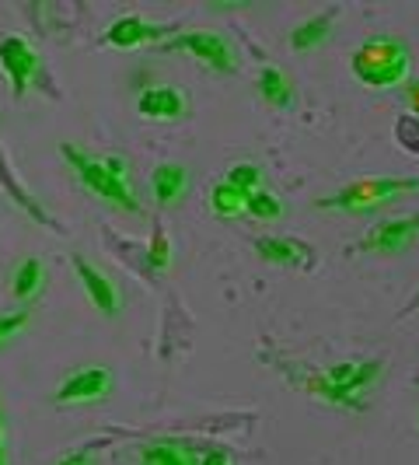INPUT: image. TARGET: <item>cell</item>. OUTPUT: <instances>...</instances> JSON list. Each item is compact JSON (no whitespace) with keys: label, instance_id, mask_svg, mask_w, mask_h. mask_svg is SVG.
I'll use <instances>...</instances> for the list:
<instances>
[{"label":"cell","instance_id":"1","mask_svg":"<svg viewBox=\"0 0 419 465\" xmlns=\"http://www.w3.org/2000/svg\"><path fill=\"white\" fill-rule=\"evenodd\" d=\"M381 374H385V361H339L318 374H301V389L332 406L364 410Z\"/></svg>","mask_w":419,"mask_h":465},{"label":"cell","instance_id":"2","mask_svg":"<svg viewBox=\"0 0 419 465\" xmlns=\"http://www.w3.org/2000/svg\"><path fill=\"white\" fill-rule=\"evenodd\" d=\"M413 70V49L398 35H371L364 46L353 53V74L364 88L388 92L398 84H409Z\"/></svg>","mask_w":419,"mask_h":465},{"label":"cell","instance_id":"3","mask_svg":"<svg viewBox=\"0 0 419 465\" xmlns=\"http://www.w3.org/2000/svg\"><path fill=\"white\" fill-rule=\"evenodd\" d=\"M60 154H63V162L70 164V172L77 175V183L88 189L92 196L105 200L109 207L126 210V213H143L137 193L130 186V179H119L105 158H94V154H88V151L77 147V143H60Z\"/></svg>","mask_w":419,"mask_h":465},{"label":"cell","instance_id":"4","mask_svg":"<svg viewBox=\"0 0 419 465\" xmlns=\"http://www.w3.org/2000/svg\"><path fill=\"white\" fill-rule=\"evenodd\" d=\"M419 189V179H395V175H381V179H360L353 186L332 193L326 200H318V210H343V213H371L377 207H388L395 203L398 196H409Z\"/></svg>","mask_w":419,"mask_h":465},{"label":"cell","instance_id":"5","mask_svg":"<svg viewBox=\"0 0 419 465\" xmlns=\"http://www.w3.org/2000/svg\"><path fill=\"white\" fill-rule=\"evenodd\" d=\"M158 49L161 53H189L203 67L220 70V74H231L238 67V49L220 32H179V35H168Z\"/></svg>","mask_w":419,"mask_h":465},{"label":"cell","instance_id":"6","mask_svg":"<svg viewBox=\"0 0 419 465\" xmlns=\"http://www.w3.org/2000/svg\"><path fill=\"white\" fill-rule=\"evenodd\" d=\"M112 385H116V374L105 364H88V368H77L70 371L56 392L53 402L56 406H88V402H102V399L112 396Z\"/></svg>","mask_w":419,"mask_h":465},{"label":"cell","instance_id":"7","mask_svg":"<svg viewBox=\"0 0 419 465\" xmlns=\"http://www.w3.org/2000/svg\"><path fill=\"white\" fill-rule=\"evenodd\" d=\"M0 70H4L15 98H24V92L35 81V74L43 70V56H39V49L32 46L22 32H11V35L0 39Z\"/></svg>","mask_w":419,"mask_h":465},{"label":"cell","instance_id":"8","mask_svg":"<svg viewBox=\"0 0 419 465\" xmlns=\"http://www.w3.org/2000/svg\"><path fill=\"white\" fill-rule=\"evenodd\" d=\"M419 238V213L395 217L385 224H374L371 232L360 238V252H377V256H398L405 249H413Z\"/></svg>","mask_w":419,"mask_h":465},{"label":"cell","instance_id":"9","mask_svg":"<svg viewBox=\"0 0 419 465\" xmlns=\"http://www.w3.org/2000/svg\"><path fill=\"white\" fill-rule=\"evenodd\" d=\"M168 35H171V25H154V22H143L140 15H122V18H116V22L105 28L102 43L112 49H137V46H147V43H158L161 46Z\"/></svg>","mask_w":419,"mask_h":465},{"label":"cell","instance_id":"10","mask_svg":"<svg viewBox=\"0 0 419 465\" xmlns=\"http://www.w3.org/2000/svg\"><path fill=\"white\" fill-rule=\"evenodd\" d=\"M137 113L151 123H179L189 116V94L175 84H154L137 94Z\"/></svg>","mask_w":419,"mask_h":465},{"label":"cell","instance_id":"11","mask_svg":"<svg viewBox=\"0 0 419 465\" xmlns=\"http://www.w3.org/2000/svg\"><path fill=\"white\" fill-rule=\"evenodd\" d=\"M203 451L182 438H154L137 448V465H200Z\"/></svg>","mask_w":419,"mask_h":465},{"label":"cell","instance_id":"12","mask_svg":"<svg viewBox=\"0 0 419 465\" xmlns=\"http://www.w3.org/2000/svg\"><path fill=\"white\" fill-rule=\"evenodd\" d=\"M73 270H77V280H81V287H84V294H88V302L102 312V315H116L119 312V291L116 283L105 277L94 262H88L84 256H73Z\"/></svg>","mask_w":419,"mask_h":465},{"label":"cell","instance_id":"13","mask_svg":"<svg viewBox=\"0 0 419 465\" xmlns=\"http://www.w3.org/2000/svg\"><path fill=\"white\" fill-rule=\"evenodd\" d=\"M151 186H154V196H158L161 207H175V203L189 193V168L186 164H175V162L161 164V168H154Z\"/></svg>","mask_w":419,"mask_h":465},{"label":"cell","instance_id":"14","mask_svg":"<svg viewBox=\"0 0 419 465\" xmlns=\"http://www.w3.org/2000/svg\"><path fill=\"white\" fill-rule=\"evenodd\" d=\"M256 92L266 98V105L273 109H294L297 105V92H294V81L283 74L279 67H262L256 77Z\"/></svg>","mask_w":419,"mask_h":465},{"label":"cell","instance_id":"15","mask_svg":"<svg viewBox=\"0 0 419 465\" xmlns=\"http://www.w3.org/2000/svg\"><path fill=\"white\" fill-rule=\"evenodd\" d=\"M256 249L266 262H277V266H307L311 262V249L294 238H258Z\"/></svg>","mask_w":419,"mask_h":465},{"label":"cell","instance_id":"16","mask_svg":"<svg viewBox=\"0 0 419 465\" xmlns=\"http://www.w3.org/2000/svg\"><path fill=\"white\" fill-rule=\"evenodd\" d=\"M46 291V266L39 262L35 256H28L15 270V280H11V294H15V302L22 304H32L39 294Z\"/></svg>","mask_w":419,"mask_h":465},{"label":"cell","instance_id":"17","mask_svg":"<svg viewBox=\"0 0 419 465\" xmlns=\"http://www.w3.org/2000/svg\"><path fill=\"white\" fill-rule=\"evenodd\" d=\"M332 22H336V11H322V15L307 18L301 28H294V32H290V49H297V53H311V49H318L328 39Z\"/></svg>","mask_w":419,"mask_h":465},{"label":"cell","instance_id":"18","mask_svg":"<svg viewBox=\"0 0 419 465\" xmlns=\"http://www.w3.org/2000/svg\"><path fill=\"white\" fill-rule=\"evenodd\" d=\"M245 193L241 189L228 186V183H217L213 193H210V207L217 217H224V221H234V217H245Z\"/></svg>","mask_w":419,"mask_h":465},{"label":"cell","instance_id":"19","mask_svg":"<svg viewBox=\"0 0 419 465\" xmlns=\"http://www.w3.org/2000/svg\"><path fill=\"white\" fill-rule=\"evenodd\" d=\"M245 213L256 217V221H277V217H283V203H279L277 193L256 189V193H248V200H245Z\"/></svg>","mask_w":419,"mask_h":465},{"label":"cell","instance_id":"20","mask_svg":"<svg viewBox=\"0 0 419 465\" xmlns=\"http://www.w3.org/2000/svg\"><path fill=\"white\" fill-rule=\"evenodd\" d=\"M228 186L241 189L245 196L248 193H256V189H262V172H258V164L252 162H241V164H231L228 168V179H224Z\"/></svg>","mask_w":419,"mask_h":465},{"label":"cell","instance_id":"21","mask_svg":"<svg viewBox=\"0 0 419 465\" xmlns=\"http://www.w3.org/2000/svg\"><path fill=\"white\" fill-rule=\"evenodd\" d=\"M28 322H32V308L4 312V315H0V347H4V343H11L22 329H28Z\"/></svg>","mask_w":419,"mask_h":465},{"label":"cell","instance_id":"22","mask_svg":"<svg viewBox=\"0 0 419 465\" xmlns=\"http://www.w3.org/2000/svg\"><path fill=\"white\" fill-rule=\"evenodd\" d=\"M151 266L158 273H164L171 266V242H168V234L161 228H154V234H151Z\"/></svg>","mask_w":419,"mask_h":465},{"label":"cell","instance_id":"23","mask_svg":"<svg viewBox=\"0 0 419 465\" xmlns=\"http://www.w3.org/2000/svg\"><path fill=\"white\" fill-rule=\"evenodd\" d=\"M200 465H231V455H228V448L213 444L210 451H203V459H200Z\"/></svg>","mask_w":419,"mask_h":465},{"label":"cell","instance_id":"24","mask_svg":"<svg viewBox=\"0 0 419 465\" xmlns=\"http://www.w3.org/2000/svg\"><path fill=\"white\" fill-rule=\"evenodd\" d=\"M56 465H94V459H92V451H88V448H81V451H70V455H63Z\"/></svg>","mask_w":419,"mask_h":465},{"label":"cell","instance_id":"25","mask_svg":"<svg viewBox=\"0 0 419 465\" xmlns=\"http://www.w3.org/2000/svg\"><path fill=\"white\" fill-rule=\"evenodd\" d=\"M405 102H409V109L419 116V81H409V84H405Z\"/></svg>","mask_w":419,"mask_h":465},{"label":"cell","instance_id":"26","mask_svg":"<svg viewBox=\"0 0 419 465\" xmlns=\"http://www.w3.org/2000/svg\"><path fill=\"white\" fill-rule=\"evenodd\" d=\"M0 465H7V448H4V410H0Z\"/></svg>","mask_w":419,"mask_h":465},{"label":"cell","instance_id":"27","mask_svg":"<svg viewBox=\"0 0 419 465\" xmlns=\"http://www.w3.org/2000/svg\"><path fill=\"white\" fill-rule=\"evenodd\" d=\"M409 312H419V294L413 298V308H409Z\"/></svg>","mask_w":419,"mask_h":465},{"label":"cell","instance_id":"28","mask_svg":"<svg viewBox=\"0 0 419 465\" xmlns=\"http://www.w3.org/2000/svg\"><path fill=\"white\" fill-rule=\"evenodd\" d=\"M416 420H419V413H416Z\"/></svg>","mask_w":419,"mask_h":465}]
</instances>
